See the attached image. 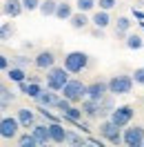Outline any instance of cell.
<instances>
[{
  "instance_id": "obj_28",
  "label": "cell",
  "mask_w": 144,
  "mask_h": 147,
  "mask_svg": "<svg viewBox=\"0 0 144 147\" xmlns=\"http://www.w3.org/2000/svg\"><path fill=\"white\" fill-rule=\"evenodd\" d=\"M67 143H69V145H84L87 140H84V138H80L78 134H73V131H69V134H67Z\"/></svg>"
},
{
  "instance_id": "obj_32",
  "label": "cell",
  "mask_w": 144,
  "mask_h": 147,
  "mask_svg": "<svg viewBox=\"0 0 144 147\" xmlns=\"http://www.w3.org/2000/svg\"><path fill=\"white\" fill-rule=\"evenodd\" d=\"M133 80L135 85H144V67H137L133 71Z\"/></svg>"
},
{
  "instance_id": "obj_13",
  "label": "cell",
  "mask_w": 144,
  "mask_h": 147,
  "mask_svg": "<svg viewBox=\"0 0 144 147\" xmlns=\"http://www.w3.org/2000/svg\"><path fill=\"white\" fill-rule=\"evenodd\" d=\"M82 111H84V116H89V118H98V116H102V102L93 100V98H87L84 105H82Z\"/></svg>"
},
{
  "instance_id": "obj_21",
  "label": "cell",
  "mask_w": 144,
  "mask_h": 147,
  "mask_svg": "<svg viewBox=\"0 0 144 147\" xmlns=\"http://www.w3.org/2000/svg\"><path fill=\"white\" fill-rule=\"evenodd\" d=\"M69 22H71V27H73V29H84L87 25H89V18H87V11H78V13H73Z\"/></svg>"
},
{
  "instance_id": "obj_14",
  "label": "cell",
  "mask_w": 144,
  "mask_h": 147,
  "mask_svg": "<svg viewBox=\"0 0 144 147\" xmlns=\"http://www.w3.org/2000/svg\"><path fill=\"white\" fill-rule=\"evenodd\" d=\"M33 63H36L38 69H51V67L55 65V56L51 54V51H40Z\"/></svg>"
},
{
  "instance_id": "obj_35",
  "label": "cell",
  "mask_w": 144,
  "mask_h": 147,
  "mask_svg": "<svg viewBox=\"0 0 144 147\" xmlns=\"http://www.w3.org/2000/svg\"><path fill=\"white\" fill-rule=\"evenodd\" d=\"M13 65H18V67H27V65H29V58H25V56H18V58L13 60Z\"/></svg>"
},
{
  "instance_id": "obj_8",
  "label": "cell",
  "mask_w": 144,
  "mask_h": 147,
  "mask_svg": "<svg viewBox=\"0 0 144 147\" xmlns=\"http://www.w3.org/2000/svg\"><path fill=\"white\" fill-rule=\"evenodd\" d=\"M124 145L126 147H144V127L135 125V127L124 129Z\"/></svg>"
},
{
  "instance_id": "obj_30",
  "label": "cell",
  "mask_w": 144,
  "mask_h": 147,
  "mask_svg": "<svg viewBox=\"0 0 144 147\" xmlns=\"http://www.w3.org/2000/svg\"><path fill=\"white\" fill-rule=\"evenodd\" d=\"M0 92H2V109H7V105H9V100H13V94H11L9 89H7V87H2Z\"/></svg>"
},
{
  "instance_id": "obj_24",
  "label": "cell",
  "mask_w": 144,
  "mask_h": 147,
  "mask_svg": "<svg viewBox=\"0 0 144 147\" xmlns=\"http://www.w3.org/2000/svg\"><path fill=\"white\" fill-rule=\"evenodd\" d=\"M126 47L133 49V51H137V49L144 47V38L137 36V34H129V36H126Z\"/></svg>"
},
{
  "instance_id": "obj_17",
  "label": "cell",
  "mask_w": 144,
  "mask_h": 147,
  "mask_svg": "<svg viewBox=\"0 0 144 147\" xmlns=\"http://www.w3.org/2000/svg\"><path fill=\"white\" fill-rule=\"evenodd\" d=\"M91 22H93L98 29H107L109 25H111V16H109V11L100 9V11H95V13H93V20H91Z\"/></svg>"
},
{
  "instance_id": "obj_22",
  "label": "cell",
  "mask_w": 144,
  "mask_h": 147,
  "mask_svg": "<svg viewBox=\"0 0 144 147\" xmlns=\"http://www.w3.org/2000/svg\"><path fill=\"white\" fill-rule=\"evenodd\" d=\"M55 9H58V2H55V0H42L38 11H40L42 16H47V18H49V16H55Z\"/></svg>"
},
{
  "instance_id": "obj_19",
  "label": "cell",
  "mask_w": 144,
  "mask_h": 147,
  "mask_svg": "<svg viewBox=\"0 0 144 147\" xmlns=\"http://www.w3.org/2000/svg\"><path fill=\"white\" fill-rule=\"evenodd\" d=\"M73 13H75V11H73V5H71V2H58L55 18H60V20H71Z\"/></svg>"
},
{
  "instance_id": "obj_27",
  "label": "cell",
  "mask_w": 144,
  "mask_h": 147,
  "mask_svg": "<svg viewBox=\"0 0 144 147\" xmlns=\"http://www.w3.org/2000/svg\"><path fill=\"white\" fill-rule=\"evenodd\" d=\"M75 5H78V11H93V7L98 5V0H75Z\"/></svg>"
},
{
  "instance_id": "obj_20",
  "label": "cell",
  "mask_w": 144,
  "mask_h": 147,
  "mask_svg": "<svg viewBox=\"0 0 144 147\" xmlns=\"http://www.w3.org/2000/svg\"><path fill=\"white\" fill-rule=\"evenodd\" d=\"M20 85V92L22 94H27V96H31V98H36L38 94L42 92V87L38 83H27V80H22V83H18Z\"/></svg>"
},
{
  "instance_id": "obj_25",
  "label": "cell",
  "mask_w": 144,
  "mask_h": 147,
  "mask_svg": "<svg viewBox=\"0 0 144 147\" xmlns=\"http://www.w3.org/2000/svg\"><path fill=\"white\" fill-rule=\"evenodd\" d=\"M36 145H38V140H36V136H33L31 131L18 136V147H36Z\"/></svg>"
},
{
  "instance_id": "obj_36",
  "label": "cell",
  "mask_w": 144,
  "mask_h": 147,
  "mask_svg": "<svg viewBox=\"0 0 144 147\" xmlns=\"http://www.w3.org/2000/svg\"><path fill=\"white\" fill-rule=\"evenodd\" d=\"M0 69H2V71L9 69V58H7V56H0Z\"/></svg>"
},
{
  "instance_id": "obj_33",
  "label": "cell",
  "mask_w": 144,
  "mask_h": 147,
  "mask_svg": "<svg viewBox=\"0 0 144 147\" xmlns=\"http://www.w3.org/2000/svg\"><path fill=\"white\" fill-rule=\"evenodd\" d=\"M69 107H71V100H69V98H62V100L58 102V109L62 111V114H64L67 109H69Z\"/></svg>"
},
{
  "instance_id": "obj_5",
  "label": "cell",
  "mask_w": 144,
  "mask_h": 147,
  "mask_svg": "<svg viewBox=\"0 0 144 147\" xmlns=\"http://www.w3.org/2000/svg\"><path fill=\"white\" fill-rule=\"evenodd\" d=\"M87 65H89V56L84 54V51H71V54H67V58H64V67L71 74H80Z\"/></svg>"
},
{
  "instance_id": "obj_6",
  "label": "cell",
  "mask_w": 144,
  "mask_h": 147,
  "mask_svg": "<svg viewBox=\"0 0 144 147\" xmlns=\"http://www.w3.org/2000/svg\"><path fill=\"white\" fill-rule=\"evenodd\" d=\"M20 120L18 116L16 118H11V116H5L2 123H0V136L5 138V140H9V138H18V131H20Z\"/></svg>"
},
{
  "instance_id": "obj_4",
  "label": "cell",
  "mask_w": 144,
  "mask_h": 147,
  "mask_svg": "<svg viewBox=\"0 0 144 147\" xmlns=\"http://www.w3.org/2000/svg\"><path fill=\"white\" fill-rule=\"evenodd\" d=\"M117 129H120V127L109 118V120H102V123H100L98 131H100V136L104 138V140H109L111 145H120V143H124V134H120Z\"/></svg>"
},
{
  "instance_id": "obj_16",
  "label": "cell",
  "mask_w": 144,
  "mask_h": 147,
  "mask_svg": "<svg viewBox=\"0 0 144 147\" xmlns=\"http://www.w3.org/2000/svg\"><path fill=\"white\" fill-rule=\"evenodd\" d=\"M18 120L22 125V129H31L36 125V116H33L31 109H18Z\"/></svg>"
},
{
  "instance_id": "obj_1",
  "label": "cell",
  "mask_w": 144,
  "mask_h": 147,
  "mask_svg": "<svg viewBox=\"0 0 144 147\" xmlns=\"http://www.w3.org/2000/svg\"><path fill=\"white\" fill-rule=\"evenodd\" d=\"M69 69L67 67H51L47 69V87L53 92H62V87L69 83Z\"/></svg>"
},
{
  "instance_id": "obj_31",
  "label": "cell",
  "mask_w": 144,
  "mask_h": 147,
  "mask_svg": "<svg viewBox=\"0 0 144 147\" xmlns=\"http://www.w3.org/2000/svg\"><path fill=\"white\" fill-rule=\"evenodd\" d=\"M115 5H117V0H98V7L104 9V11H111Z\"/></svg>"
},
{
  "instance_id": "obj_11",
  "label": "cell",
  "mask_w": 144,
  "mask_h": 147,
  "mask_svg": "<svg viewBox=\"0 0 144 147\" xmlns=\"http://www.w3.org/2000/svg\"><path fill=\"white\" fill-rule=\"evenodd\" d=\"M31 134L36 136L38 145H47V143H53L49 125H33V127H31Z\"/></svg>"
},
{
  "instance_id": "obj_10",
  "label": "cell",
  "mask_w": 144,
  "mask_h": 147,
  "mask_svg": "<svg viewBox=\"0 0 144 147\" xmlns=\"http://www.w3.org/2000/svg\"><path fill=\"white\" fill-rule=\"evenodd\" d=\"M22 11H25L22 0H5V2H2V13H5L7 18H18Z\"/></svg>"
},
{
  "instance_id": "obj_29",
  "label": "cell",
  "mask_w": 144,
  "mask_h": 147,
  "mask_svg": "<svg viewBox=\"0 0 144 147\" xmlns=\"http://www.w3.org/2000/svg\"><path fill=\"white\" fill-rule=\"evenodd\" d=\"M22 7L25 11H36L40 9V0H22Z\"/></svg>"
},
{
  "instance_id": "obj_34",
  "label": "cell",
  "mask_w": 144,
  "mask_h": 147,
  "mask_svg": "<svg viewBox=\"0 0 144 147\" xmlns=\"http://www.w3.org/2000/svg\"><path fill=\"white\" fill-rule=\"evenodd\" d=\"M9 36H11L9 22H2V40H9Z\"/></svg>"
},
{
  "instance_id": "obj_3",
  "label": "cell",
  "mask_w": 144,
  "mask_h": 147,
  "mask_svg": "<svg viewBox=\"0 0 144 147\" xmlns=\"http://www.w3.org/2000/svg\"><path fill=\"white\" fill-rule=\"evenodd\" d=\"M133 76H124V74H120V76H113L111 80H109V92L113 94V96H124L133 89Z\"/></svg>"
},
{
  "instance_id": "obj_18",
  "label": "cell",
  "mask_w": 144,
  "mask_h": 147,
  "mask_svg": "<svg viewBox=\"0 0 144 147\" xmlns=\"http://www.w3.org/2000/svg\"><path fill=\"white\" fill-rule=\"evenodd\" d=\"M7 78L13 80V83H22V80H27V71H25V67L11 65L9 69H7Z\"/></svg>"
},
{
  "instance_id": "obj_9",
  "label": "cell",
  "mask_w": 144,
  "mask_h": 147,
  "mask_svg": "<svg viewBox=\"0 0 144 147\" xmlns=\"http://www.w3.org/2000/svg\"><path fill=\"white\" fill-rule=\"evenodd\" d=\"M109 92V83H104V80H95V83L89 85V92H87V98H93V100H102Z\"/></svg>"
},
{
  "instance_id": "obj_12",
  "label": "cell",
  "mask_w": 144,
  "mask_h": 147,
  "mask_svg": "<svg viewBox=\"0 0 144 147\" xmlns=\"http://www.w3.org/2000/svg\"><path fill=\"white\" fill-rule=\"evenodd\" d=\"M36 100L40 107H58V102H60V98L53 94V89H42V92L36 96Z\"/></svg>"
},
{
  "instance_id": "obj_15",
  "label": "cell",
  "mask_w": 144,
  "mask_h": 147,
  "mask_svg": "<svg viewBox=\"0 0 144 147\" xmlns=\"http://www.w3.org/2000/svg\"><path fill=\"white\" fill-rule=\"evenodd\" d=\"M49 129H51V138H53V143H67V129L58 123V120H51L49 123Z\"/></svg>"
},
{
  "instance_id": "obj_26",
  "label": "cell",
  "mask_w": 144,
  "mask_h": 147,
  "mask_svg": "<svg viewBox=\"0 0 144 147\" xmlns=\"http://www.w3.org/2000/svg\"><path fill=\"white\" fill-rule=\"evenodd\" d=\"M82 116H84V111L82 109H78V107H69V109L64 111V118H69V120H73V123H80L82 120Z\"/></svg>"
},
{
  "instance_id": "obj_2",
  "label": "cell",
  "mask_w": 144,
  "mask_h": 147,
  "mask_svg": "<svg viewBox=\"0 0 144 147\" xmlns=\"http://www.w3.org/2000/svg\"><path fill=\"white\" fill-rule=\"evenodd\" d=\"M87 92H89V85H84L82 80H69L62 87V96L71 102H80L82 98H87Z\"/></svg>"
},
{
  "instance_id": "obj_23",
  "label": "cell",
  "mask_w": 144,
  "mask_h": 147,
  "mask_svg": "<svg viewBox=\"0 0 144 147\" xmlns=\"http://www.w3.org/2000/svg\"><path fill=\"white\" fill-rule=\"evenodd\" d=\"M129 29H131V20L129 18H117L115 20V34L117 36H129Z\"/></svg>"
},
{
  "instance_id": "obj_7",
  "label": "cell",
  "mask_w": 144,
  "mask_h": 147,
  "mask_svg": "<svg viewBox=\"0 0 144 147\" xmlns=\"http://www.w3.org/2000/svg\"><path fill=\"white\" fill-rule=\"evenodd\" d=\"M133 107L131 105H122V107H115V109L111 111V120L115 123L117 127H126L131 120H133Z\"/></svg>"
}]
</instances>
